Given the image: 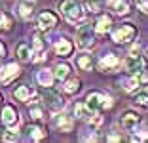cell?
I'll return each mask as SVG.
<instances>
[{"label":"cell","instance_id":"obj_19","mask_svg":"<svg viewBox=\"0 0 148 143\" xmlns=\"http://www.w3.org/2000/svg\"><path fill=\"white\" fill-rule=\"evenodd\" d=\"M76 65H78L82 71H91V67H93L91 56H89V53H84V56H80L78 59H76Z\"/></svg>","mask_w":148,"mask_h":143},{"label":"cell","instance_id":"obj_22","mask_svg":"<svg viewBox=\"0 0 148 143\" xmlns=\"http://www.w3.org/2000/svg\"><path fill=\"white\" fill-rule=\"evenodd\" d=\"M69 73H70V67L66 63H61V65L55 67V78H59V80H65L69 76Z\"/></svg>","mask_w":148,"mask_h":143},{"label":"cell","instance_id":"obj_7","mask_svg":"<svg viewBox=\"0 0 148 143\" xmlns=\"http://www.w3.org/2000/svg\"><path fill=\"white\" fill-rule=\"evenodd\" d=\"M44 101H46V105H48L49 109H53V111L63 109V105H65L63 97L59 94H55V92H44Z\"/></svg>","mask_w":148,"mask_h":143},{"label":"cell","instance_id":"obj_31","mask_svg":"<svg viewBox=\"0 0 148 143\" xmlns=\"http://www.w3.org/2000/svg\"><path fill=\"white\" fill-rule=\"evenodd\" d=\"M4 53H6V50H4V46L0 44V57H4Z\"/></svg>","mask_w":148,"mask_h":143},{"label":"cell","instance_id":"obj_15","mask_svg":"<svg viewBox=\"0 0 148 143\" xmlns=\"http://www.w3.org/2000/svg\"><path fill=\"white\" fill-rule=\"evenodd\" d=\"M108 4L116 13H122V15L129 13V2L127 0H108Z\"/></svg>","mask_w":148,"mask_h":143},{"label":"cell","instance_id":"obj_25","mask_svg":"<svg viewBox=\"0 0 148 143\" xmlns=\"http://www.w3.org/2000/svg\"><path fill=\"white\" fill-rule=\"evenodd\" d=\"M29 115H31L32 120H42V118H44V111H42L40 105H32L31 111H29Z\"/></svg>","mask_w":148,"mask_h":143},{"label":"cell","instance_id":"obj_32","mask_svg":"<svg viewBox=\"0 0 148 143\" xmlns=\"http://www.w3.org/2000/svg\"><path fill=\"white\" fill-rule=\"evenodd\" d=\"M0 101H2V95H0Z\"/></svg>","mask_w":148,"mask_h":143},{"label":"cell","instance_id":"obj_12","mask_svg":"<svg viewBox=\"0 0 148 143\" xmlns=\"http://www.w3.org/2000/svg\"><path fill=\"white\" fill-rule=\"evenodd\" d=\"M55 23H57V17L51 12H42L38 15V25L42 29H51V27H55Z\"/></svg>","mask_w":148,"mask_h":143},{"label":"cell","instance_id":"obj_10","mask_svg":"<svg viewBox=\"0 0 148 143\" xmlns=\"http://www.w3.org/2000/svg\"><path fill=\"white\" fill-rule=\"evenodd\" d=\"M139 122H140V117L137 113H131V111H127V113L122 117V126L125 128V130H133V128H137Z\"/></svg>","mask_w":148,"mask_h":143},{"label":"cell","instance_id":"obj_8","mask_svg":"<svg viewBox=\"0 0 148 143\" xmlns=\"http://www.w3.org/2000/svg\"><path fill=\"white\" fill-rule=\"evenodd\" d=\"M17 111L13 107H10V105H6L4 109H2V122H4L8 128H13V126L17 124Z\"/></svg>","mask_w":148,"mask_h":143},{"label":"cell","instance_id":"obj_17","mask_svg":"<svg viewBox=\"0 0 148 143\" xmlns=\"http://www.w3.org/2000/svg\"><path fill=\"white\" fill-rule=\"evenodd\" d=\"M110 27H112V19H110L108 15H101L95 23L97 33H106V31H110Z\"/></svg>","mask_w":148,"mask_h":143},{"label":"cell","instance_id":"obj_2","mask_svg":"<svg viewBox=\"0 0 148 143\" xmlns=\"http://www.w3.org/2000/svg\"><path fill=\"white\" fill-rule=\"evenodd\" d=\"M86 105L91 109V111H101V109H108L110 105H112V99H110L108 95L99 94V92H91V94L87 95Z\"/></svg>","mask_w":148,"mask_h":143},{"label":"cell","instance_id":"obj_4","mask_svg":"<svg viewBox=\"0 0 148 143\" xmlns=\"http://www.w3.org/2000/svg\"><path fill=\"white\" fill-rule=\"evenodd\" d=\"M76 44L82 50H87V48L93 46V31L89 25H82L76 33Z\"/></svg>","mask_w":148,"mask_h":143},{"label":"cell","instance_id":"obj_11","mask_svg":"<svg viewBox=\"0 0 148 143\" xmlns=\"http://www.w3.org/2000/svg\"><path fill=\"white\" fill-rule=\"evenodd\" d=\"M120 67V59H118L114 53H108L101 59V69L103 71H116Z\"/></svg>","mask_w":148,"mask_h":143},{"label":"cell","instance_id":"obj_14","mask_svg":"<svg viewBox=\"0 0 148 143\" xmlns=\"http://www.w3.org/2000/svg\"><path fill=\"white\" fill-rule=\"evenodd\" d=\"M74 115H76L78 118H84V120H87V118H93L95 111H91V109L87 107L86 103H78L76 107H74Z\"/></svg>","mask_w":148,"mask_h":143},{"label":"cell","instance_id":"obj_5","mask_svg":"<svg viewBox=\"0 0 148 143\" xmlns=\"http://www.w3.org/2000/svg\"><path fill=\"white\" fill-rule=\"evenodd\" d=\"M144 67H146V63H144V59L139 53H137V56H129L127 61H125V69L129 71L131 74H143Z\"/></svg>","mask_w":148,"mask_h":143},{"label":"cell","instance_id":"obj_20","mask_svg":"<svg viewBox=\"0 0 148 143\" xmlns=\"http://www.w3.org/2000/svg\"><path fill=\"white\" fill-rule=\"evenodd\" d=\"M36 78H38V84L44 86V88H49L53 84V74L49 73V71H40Z\"/></svg>","mask_w":148,"mask_h":143},{"label":"cell","instance_id":"obj_27","mask_svg":"<svg viewBox=\"0 0 148 143\" xmlns=\"http://www.w3.org/2000/svg\"><path fill=\"white\" fill-rule=\"evenodd\" d=\"M99 8H101L99 0H86V10L89 13H97V12H99Z\"/></svg>","mask_w":148,"mask_h":143},{"label":"cell","instance_id":"obj_29","mask_svg":"<svg viewBox=\"0 0 148 143\" xmlns=\"http://www.w3.org/2000/svg\"><path fill=\"white\" fill-rule=\"evenodd\" d=\"M2 137H4L6 141H17V139H19V137H17V134H15V132H12V130H6Z\"/></svg>","mask_w":148,"mask_h":143},{"label":"cell","instance_id":"obj_9","mask_svg":"<svg viewBox=\"0 0 148 143\" xmlns=\"http://www.w3.org/2000/svg\"><path fill=\"white\" fill-rule=\"evenodd\" d=\"M55 53L61 57H69L70 53H72V42L66 38H59L55 42Z\"/></svg>","mask_w":148,"mask_h":143},{"label":"cell","instance_id":"obj_24","mask_svg":"<svg viewBox=\"0 0 148 143\" xmlns=\"http://www.w3.org/2000/svg\"><path fill=\"white\" fill-rule=\"evenodd\" d=\"M78 90H80V80L78 78H72V80H69V82L65 84V92L66 94H76Z\"/></svg>","mask_w":148,"mask_h":143},{"label":"cell","instance_id":"obj_30","mask_svg":"<svg viewBox=\"0 0 148 143\" xmlns=\"http://www.w3.org/2000/svg\"><path fill=\"white\" fill-rule=\"evenodd\" d=\"M137 2H139V8L143 10V12L148 13V2H146V0H137Z\"/></svg>","mask_w":148,"mask_h":143},{"label":"cell","instance_id":"obj_3","mask_svg":"<svg viewBox=\"0 0 148 143\" xmlns=\"http://www.w3.org/2000/svg\"><path fill=\"white\" fill-rule=\"evenodd\" d=\"M135 35H137V29L129 23H125V25H120L116 31H112V40L116 44H125L135 38Z\"/></svg>","mask_w":148,"mask_h":143},{"label":"cell","instance_id":"obj_26","mask_svg":"<svg viewBox=\"0 0 148 143\" xmlns=\"http://www.w3.org/2000/svg\"><path fill=\"white\" fill-rule=\"evenodd\" d=\"M27 132H29V137H31V139H36V141L44 137V132L40 130L38 126H31V128H29Z\"/></svg>","mask_w":148,"mask_h":143},{"label":"cell","instance_id":"obj_16","mask_svg":"<svg viewBox=\"0 0 148 143\" xmlns=\"http://www.w3.org/2000/svg\"><path fill=\"white\" fill-rule=\"evenodd\" d=\"M32 95V90L29 86H17L15 90H13V97L19 101H29Z\"/></svg>","mask_w":148,"mask_h":143},{"label":"cell","instance_id":"obj_23","mask_svg":"<svg viewBox=\"0 0 148 143\" xmlns=\"http://www.w3.org/2000/svg\"><path fill=\"white\" fill-rule=\"evenodd\" d=\"M42 48H44V42H42V36L36 33L34 35V52H36V57H34V61H40L42 59Z\"/></svg>","mask_w":148,"mask_h":143},{"label":"cell","instance_id":"obj_18","mask_svg":"<svg viewBox=\"0 0 148 143\" xmlns=\"http://www.w3.org/2000/svg\"><path fill=\"white\" fill-rule=\"evenodd\" d=\"M19 10V15H21L23 19H29L32 15V2H29V0H21L17 6Z\"/></svg>","mask_w":148,"mask_h":143},{"label":"cell","instance_id":"obj_28","mask_svg":"<svg viewBox=\"0 0 148 143\" xmlns=\"http://www.w3.org/2000/svg\"><path fill=\"white\" fill-rule=\"evenodd\" d=\"M135 103L139 107H148V92H143V94H137Z\"/></svg>","mask_w":148,"mask_h":143},{"label":"cell","instance_id":"obj_6","mask_svg":"<svg viewBox=\"0 0 148 143\" xmlns=\"http://www.w3.org/2000/svg\"><path fill=\"white\" fill-rule=\"evenodd\" d=\"M19 73H21V69H19L15 63H10L4 71H0V82L2 84H10L13 78L19 76Z\"/></svg>","mask_w":148,"mask_h":143},{"label":"cell","instance_id":"obj_13","mask_svg":"<svg viewBox=\"0 0 148 143\" xmlns=\"http://www.w3.org/2000/svg\"><path fill=\"white\" fill-rule=\"evenodd\" d=\"M55 126L61 132H70L72 130V118L69 115H57L55 117Z\"/></svg>","mask_w":148,"mask_h":143},{"label":"cell","instance_id":"obj_21","mask_svg":"<svg viewBox=\"0 0 148 143\" xmlns=\"http://www.w3.org/2000/svg\"><path fill=\"white\" fill-rule=\"evenodd\" d=\"M17 56H19V61H29L31 59V48H29V44H25V42H21L17 46Z\"/></svg>","mask_w":148,"mask_h":143},{"label":"cell","instance_id":"obj_1","mask_svg":"<svg viewBox=\"0 0 148 143\" xmlns=\"http://www.w3.org/2000/svg\"><path fill=\"white\" fill-rule=\"evenodd\" d=\"M59 10H61V13L72 23L82 21V17H84L82 6H80L76 0H63V2H59Z\"/></svg>","mask_w":148,"mask_h":143}]
</instances>
